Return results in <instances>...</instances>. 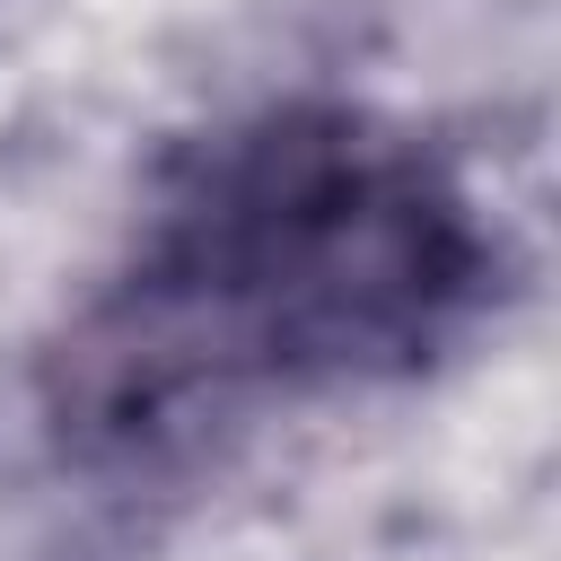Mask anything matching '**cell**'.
<instances>
[{
  "label": "cell",
  "instance_id": "6da1fadb",
  "mask_svg": "<svg viewBox=\"0 0 561 561\" xmlns=\"http://www.w3.org/2000/svg\"><path fill=\"white\" fill-rule=\"evenodd\" d=\"M473 289L465 202L351 123L272 114L210 149L158 219L149 272L79 342L105 421L158 430L245 377H368L421 359Z\"/></svg>",
  "mask_w": 561,
  "mask_h": 561
}]
</instances>
